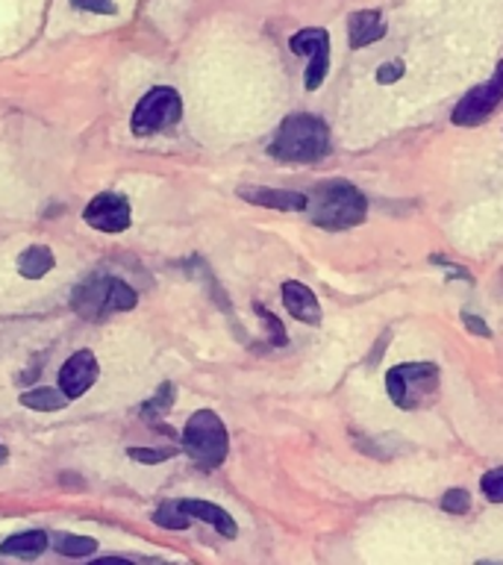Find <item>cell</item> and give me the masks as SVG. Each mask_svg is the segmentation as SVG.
<instances>
[{"label": "cell", "instance_id": "cell-14", "mask_svg": "<svg viewBox=\"0 0 503 565\" xmlns=\"http://www.w3.org/2000/svg\"><path fill=\"white\" fill-rule=\"evenodd\" d=\"M51 545V539L42 530H26V533H15L9 536L3 545H0V554L3 556H21V559H35L39 554H44Z\"/></svg>", "mask_w": 503, "mask_h": 565}, {"label": "cell", "instance_id": "cell-16", "mask_svg": "<svg viewBox=\"0 0 503 565\" xmlns=\"http://www.w3.org/2000/svg\"><path fill=\"white\" fill-rule=\"evenodd\" d=\"M53 265H56L53 250L44 245L26 247L24 254L18 256V271H21V277H26V280H39V277H44V274L51 271Z\"/></svg>", "mask_w": 503, "mask_h": 565}, {"label": "cell", "instance_id": "cell-23", "mask_svg": "<svg viewBox=\"0 0 503 565\" xmlns=\"http://www.w3.org/2000/svg\"><path fill=\"white\" fill-rule=\"evenodd\" d=\"M171 401H174V386H171V383H165V386H162L157 392V397L145 404V415L168 413V409H171Z\"/></svg>", "mask_w": 503, "mask_h": 565}, {"label": "cell", "instance_id": "cell-10", "mask_svg": "<svg viewBox=\"0 0 503 565\" xmlns=\"http://www.w3.org/2000/svg\"><path fill=\"white\" fill-rule=\"evenodd\" d=\"M238 198L256 206H268V210L280 212H307L309 198L303 192H291V189H268V185H242Z\"/></svg>", "mask_w": 503, "mask_h": 565}, {"label": "cell", "instance_id": "cell-31", "mask_svg": "<svg viewBox=\"0 0 503 565\" xmlns=\"http://www.w3.org/2000/svg\"><path fill=\"white\" fill-rule=\"evenodd\" d=\"M3 459H7V448L0 445V462H3Z\"/></svg>", "mask_w": 503, "mask_h": 565}, {"label": "cell", "instance_id": "cell-22", "mask_svg": "<svg viewBox=\"0 0 503 565\" xmlns=\"http://www.w3.org/2000/svg\"><path fill=\"white\" fill-rule=\"evenodd\" d=\"M480 489L492 503H503V468L485 471L483 480H480Z\"/></svg>", "mask_w": 503, "mask_h": 565}, {"label": "cell", "instance_id": "cell-27", "mask_svg": "<svg viewBox=\"0 0 503 565\" xmlns=\"http://www.w3.org/2000/svg\"><path fill=\"white\" fill-rule=\"evenodd\" d=\"M256 312H259V318H263L265 324L271 327V335H274V344H286V330H282V324L277 321V316H271L268 309L263 307V303H254Z\"/></svg>", "mask_w": 503, "mask_h": 565}, {"label": "cell", "instance_id": "cell-5", "mask_svg": "<svg viewBox=\"0 0 503 565\" xmlns=\"http://www.w3.org/2000/svg\"><path fill=\"white\" fill-rule=\"evenodd\" d=\"M183 115V100L176 95V88L157 86L150 88L148 95L141 97L136 109H132L130 127L136 136H153L168 127H174Z\"/></svg>", "mask_w": 503, "mask_h": 565}, {"label": "cell", "instance_id": "cell-25", "mask_svg": "<svg viewBox=\"0 0 503 565\" xmlns=\"http://www.w3.org/2000/svg\"><path fill=\"white\" fill-rule=\"evenodd\" d=\"M71 3L83 12H95V15H115L118 12L115 0H71Z\"/></svg>", "mask_w": 503, "mask_h": 565}, {"label": "cell", "instance_id": "cell-3", "mask_svg": "<svg viewBox=\"0 0 503 565\" xmlns=\"http://www.w3.org/2000/svg\"><path fill=\"white\" fill-rule=\"evenodd\" d=\"M441 371L436 362H400L386 371V392L397 409H418L439 395Z\"/></svg>", "mask_w": 503, "mask_h": 565}, {"label": "cell", "instance_id": "cell-24", "mask_svg": "<svg viewBox=\"0 0 503 565\" xmlns=\"http://www.w3.org/2000/svg\"><path fill=\"white\" fill-rule=\"evenodd\" d=\"M130 454V459H139V462H162V459H171L176 454V448H157V450H150V448H130L127 450Z\"/></svg>", "mask_w": 503, "mask_h": 565}, {"label": "cell", "instance_id": "cell-28", "mask_svg": "<svg viewBox=\"0 0 503 565\" xmlns=\"http://www.w3.org/2000/svg\"><path fill=\"white\" fill-rule=\"evenodd\" d=\"M462 324L471 330L474 335H483V339H492V330H489V324H485L483 318L471 316V312H462Z\"/></svg>", "mask_w": 503, "mask_h": 565}, {"label": "cell", "instance_id": "cell-19", "mask_svg": "<svg viewBox=\"0 0 503 565\" xmlns=\"http://www.w3.org/2000/svg\"><path fill=\"white\" fill-rule=\"evenodd\" d=\"M53 547L65 556H88L97 551V542L92 536H71V533L65 536V533H62V536H56Z\"/></svg>", "mask_w": 503, "mask_h": 565}, {"label": "cell", "instance_id": "cell-4", "mask_svg": "<svg viewBox=\"0 0 503 565\" xmlns=\"http://www.w3.org/2000/svg\"><path fill=\"white\" fill-rule=\"evenodd\" d=\"M183 448L194 459V466L206 468V471L218 468L229 450L227 427L212 409H197L185 424Z\"/></svg>", "mask_w": 503, "mask_h": 565}, {"label": "cell", "instance_id": "cell-9", "mask_svg": "<svg viewBox=\"0 0 503 565\" xmlns=\"http://www.w3.org/2000/svg\"><path fill=\"white\" fill-rule=\"evenodd\" d=\"M97 360L95 353L92 351H77L74 356H71L65 365H62L60 371V392L68 401H74V397L86 395L88 388H92V383L97 380Z\"/></svg>", "mask_w": 503, "mask_h": 565}, {"label": "cell", "instance_id": "cell-8", "mask_svg": "<svg viewBox=\"0 0 503 565\" xmlns=\"http://www.w3.org/2000/svg\"><path fill=\"white\" fill-rule=\"evenodd\" d=\"M83 218L95 230H104V233H121V230L130 227V203L124 201L121 194L104 192L88 203Z\"/></svg>", "mask_w": 503, "mask_h": 565}, {"label": "cell", "instance_id": "cell-7", "mask_svg": "<svg viewBox=\"0 0 503 565\" xmlns=\"http://www.w3.org/2000/svg\"><path fill=\"white\" fill-rule=\"evenodd\" d=\"M289 47L291 53L309 60L307 79H303L307 92H315V88L324 86L327 71H330V33L324 26H303V30L291 35Z\"/></svg>", "mask_w": 503, "mask_h": 565}, {"label": "cell", "instance_id": "cell-21", "mask_svg": "<svg viewBox=\"0 0 503 565\" xmlns=\"http://www.w3.org/2000/svg\"><path fill=\"white\" fill-rule=\"evenodd\" d=\"M441 510L450 512V515H465L471 510V494L465 489H448L441 498Z\"/></svg>", "mask_w": 503, "mask_h": 565}, {"label": "cell", "instance_id": "cell-30", "mask_svg": "<svg viewBox=\"0 0 503 565\" xmlns=\"http://www.w3.org/2000/svg\"><path fill=\"white\" fill-rule=\"evenodd\" d=\"M92 565H136L130 559H124V556H104V559H95Z\"/></svg>", "mask_w": 503, "mask_h": 565}, {"label": "cell", "instance_id": "cell-20", "mask_svg": "<svg viewBox=\"0 0 503 565\" xmlns=\"http://www.w3.org/2000/svg\"><path fill=\"white\" fill-rule=\"evenodd\" d=\"M136 291L127 286L124 280H109V295H106V303H109V309H121V312H127V309L136 307Z\"/></svg>", "mask_w": 503, "mask_h": 565}, {"label": "cell", "instance_id": "cell-32", "mask_svg": "<svg viewBox=\"0 0 503 565\" xmlns=\"http://www.w3.org/2000/svg\"><path fill=\"white\" fill-rule=\"evenodd\" d=\"M477 565H497V563H492V559H480V563Z\"/></svg>", "mask_w": 503, "mask_h": 565}, {"label": "cell", "instance_id": "cell-2", "mask_svg": "<svg viewBox=\"0 0 503 565\" xmlns=\"http://www.w3.org/2000/svg\"><path fill=\"white\" fill-rule=\"evenodd\" d=\"M268 153L280 162H318L330 153V130L312 113H291L268 145Z\"/></svg>", "mask_w": 503, "mask_h": 565}, {"label": "cell", "instance_id": "cell-11", "mask_svg": "<svg viewBox=\"0 0 503 565\" xmlns=\"http://www.w3.org/2000/svg\"><path fill=\"white\" fill-rule=\"evenodd\" d=\"M282 307L295 321L315 327L321 324V303H318L315 291L309 289L307 282L286 280L282 282Z\"/></svg>", "mask_w": 503, "mask_h": 565}, {"label": "cell", "instance_id": "cell-17", "mask_svg": "<svg viewBox=\"0 0 503 565\" xmlns=\"http://www.w3.org/2000/svg\"><path fill=\"white\" fill-rule=\"evenodd\" d=\"M21 404L26 409H39V413H53V409H62V406H68L71 401L56 388H33V392H24L21 395Z\"/></svg>", "mask_w": 503, "mask_h": 565}, {"label": "cell", "instance_id": "cell-6", "mask_svg": "<svg viewBox=\"0 0 503 565\" xmlns=\"http://www.w3.org/2000/svg\"><path fill=\"white\" fill-rule=\"evenodd\" d=\"M503 104V60L497 62V68L483 86H474L468 92L450 113V121L457 127H480L483 121H489V115Z\"/></svg>", "mask_w": 503, "mask_h": 565}, {"label": "cell", "instance_id": "cell-1", "mask_svg": "<svg viewBox=\"0 0 503 565\" xmlns=\"http://www.w3.org/2000/svg\"><path fill=\"white\" fill-rule=\"evenodd\" d=\"M307 212L309 221L321 230H351L360 227L362 221L368 218V201L365 194L342 177L324 180V183L312 185V192L307 194Z\"/></svg>", "mask_w": 503, "mask_h": 565}, {"label": "cell", "instance_id": "cell-18", "mask_svg": "<svg viewBox=\"0 0 503 565\" xmlns=\"http://www.w3.org/2000/svg\"><path fill=\"white\" fill-rule=\"evenodd\" d=\"M153 521H157L159 527H165V530H185L189 524H192V519L185 515L183 503H180V501L162 503V507L153 512Z\"/></svg>", "mask_w": 503, "mask_h": 565}, {"label": "cell", "instance_id": "cell-13", "mask_svg": "<svg viewBox=\"0 0 503 565\" xmlns=\"http://www.w3.org/2000/svg\"><path fill=\"white\" fill-rule=\"evenodd\" d=\"M183 503V510L189 519H197L203 524H210L215 527L224 539H236L238 536V527L233 515L227 510H221L218 503H210V501H180Z\"/></svg>", "mask_w": 503, "mask_h": 565}, {"label": "cell", "instance_id": "cell-26", "mask_svg": "<svg viewBox=\"0 0 503 565\" xmlns=\"http://www.w3.org/2000/svg\"><path fill=\"white\" fill-rule=\"evenodd\" d=\"M404 62L400 60H395V62H383V65H379V71H377V83L379 86H388V83H397V79L404 77Z\"/></svg>", "mask_w": 503, "mask_h": 565}, {"label": "cell", "instance_id": "cell-15", "mask_svg": "<svg viewBox=\"0 0 503 565\" xmlns=\"http://www.w3.org/2000/svg\"><path fill=\"white\" fill-rule=\"evenodd\" d=\"M106 295H109V280H88L74 295V307L83 318H97L104 309H109Z\"/></svg>", "mask_w": 503, "mask_h": 565}, {"label": "cell", "instance_id": "cell-12", "mask_svg": "<svg viewBox=\"0 0 503 565\" xmlns=\"http://www.w3.org/2000/svg\"><path fill=\"white\" fill-rule=\"evenodd\" d=\"M386 18L379 15L377 9H360V12H351V18H347V42H351L353 51L377 44L379 39H386Z\"/></svg>", "mask_w": 503, "mask_h": 565}, {"label": "cell", "instance_id": "cell-29", "mask_svg": "<svg viewBox=\"0 0 503 565\" xmlns=\"http://www.w3.org/2000/svg\"><path fill=\"white\" fill-rule=\"evenodd\" d=\"M430 263H436V265H441V268H448V274L450 277H462V280L465 282H474V277H471V274L465 271V268H459V265H453V263H448V259H445V256H430Z\"/></svg>", "mask_w": 503, "mask_h": 565}]
</instances>
